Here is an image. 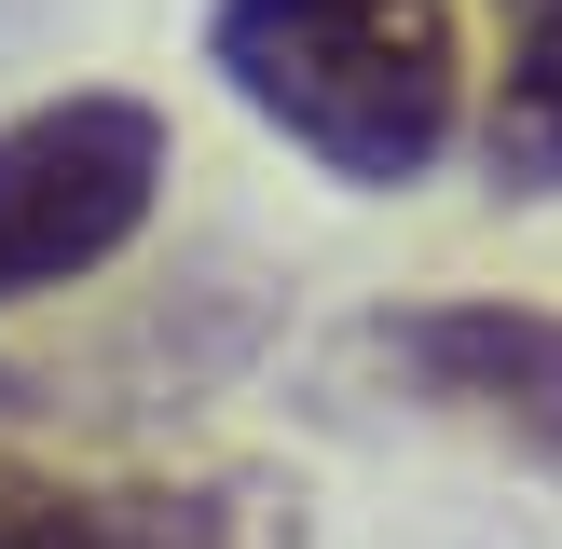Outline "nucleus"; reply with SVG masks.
I'll list each match as a JSON object with an SVG mask.
<instances>
[{
  "instance_id": "obj_1",
  "label": "nucleus",
  "mask_w": 562,
  "mask_h": 549,
  "mask_svg": "<svg viewBox=\"0 0 562 549\" xmlns=\"http://www.w3.org/2000/svg\"><path fill=\"white\" fill-rule=\"evenodd\" d=\"M206 69L344 192H412L467 124L453 0H220Z\"/></svg>"
},
{
  "instance_id": "obj_5",
  "label": "nucleus",
  "mask_w": 562,
  "mask_h": 549,
  "mask_svg": "<svg viewBox=\"0 0 562 549\" xmlns=\"http://www.w3.org/2000/svg\"><path fill=\"white\" fill-rule=\"evenodd\" d=\"M481 165H494V192H521V206L562 192V0H494Z\"/></svg>"
},
{
  "instance_id": "obj_4",
  "label": "nucleus",
  "mask_w": 562,
  "mask_h": 549,
  "mask_svg": "<svg viewBox=\"0 0 562 549\" xmlns=\"http://www.w3.org/2000/svg\"><path fill=\"white\" fill-rule=\"evenodd\" d=\"M0 549H234V494L110 481V467H14L0 453Z\"/></svg>"
},
{
  "instance_id": "obj_2",
  "label": "nucleus",
  "mask_w": 562,
  "mask_h": 549,
  "mask_svg": "<svg viewBox=\"0 0 562 549\" xmlns=\"http://www.w3.org/2000/svg\"><path fill=\"white\" fill-rule=\"evenodd\" d=\"M165 206V110L151 97H42L0 124V302H55L110 274Z\"/></svg>"
},
{
  "instance_id": "obj_3",
  "label": "nucleus",
  "mask_w": 562,
  "mask_h": 549,
  "mask_svg": "<svg viewBox=\"0 0 562 549\" xmlns=\"http://www.w3.org/2000/svg\"><path fill=\"white\" fill-rule=\"evenodd\" d=\"M371 344L426 412L508 439V453H562V316L549 302H412Z\"/></svg>"
}]
</instances>
